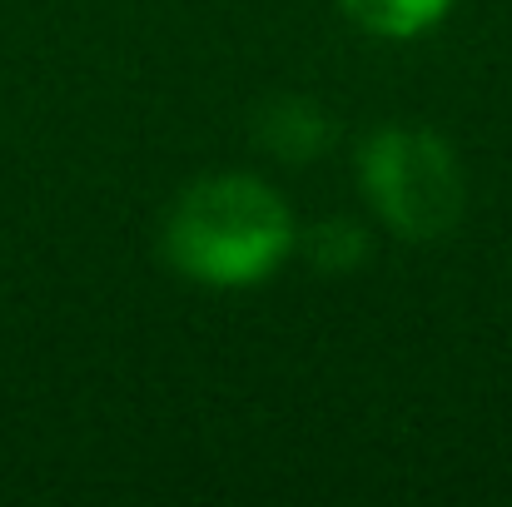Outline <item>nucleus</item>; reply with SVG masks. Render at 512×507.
<instances>
[{"mask_svg": "<svg viewBox=\"0 0 512 507\" xmlns=\"http://www.w3.org/2000/svg\"><path fill=\"white\" fill-rule=\"evenodd\" d=\"M358 184L373 219L403 244H438L468 214L458 150L423 125H378L358 145Z\"/></svg>", "mask_w": 512, "mask_h": 507, "instance_id": "obj_2", "label": "nucleus"}, {"mask_svg": "<svg viewBox=\"0 0 512 507\" xmlns=\"http://www.w3.org/2000/svg\"><path fill=\"white\" fill-rule=\"evenodd\" d=\"M299 249H304V259H309L319 274L339 279V274H358V269L368 264L373 239H368V229H363L358 219L329 214V219L309 224V234H299Z\"/></svg>", "mask_w": 512, "mask_h": 507, "instance_id": "obj_5", "label": "nucleus"}, {"mask_svg": "<svg viewBox=\"0 0 512 507\" xmlns=\"http://www.w3.org/2000/svg\"><path fill=\"white\" fill-rule=\"evenodd\" d=\"M299 249L289 199L244 169H219L174 194L160 254L179 279L204 289H254Z\"/></svg>", "mask_w": 512, "mask_h": 507, "instance_id": "obj_1", "label": "nucleus"}, {"mask_svg": "<svg viewBox=\"0 0 512 507\" xmlns=\"http://www.w3.org/2000/svg\"><path fill=\"white\" fill-rule=\"evenodd\" d=\"M458 0H339V10L378 40H418L448 20Z\"/></svg>", "mask_w": 512, "mask_h": 507, "instance_id": "obj_4", "label": "nucleus"}, {"mask_svg": "<svg viewBox=\"0 0 512 507\" xmlns=\"http://www.w3.org/2000/svg\"><path fill=\"white\" fill-rule=\"evenodd\" d=\"M249 135L264 155H274L279 165H314L329 145H334V120L319 100L309 95H269L254 120Z\"/></svg>", "mask_w": 512, "mask_h": 507, "instance_id": "obj_3", "label": "nucleus"}]
</instances>
